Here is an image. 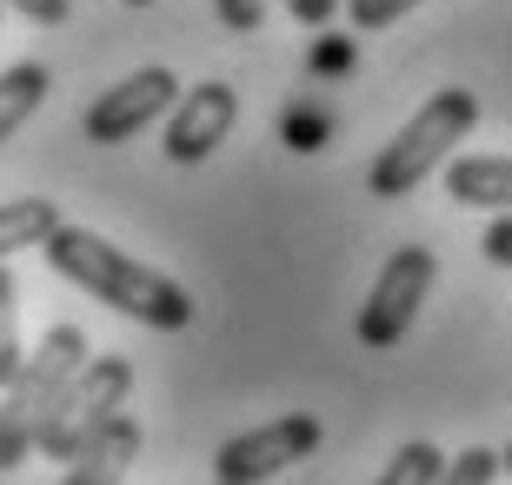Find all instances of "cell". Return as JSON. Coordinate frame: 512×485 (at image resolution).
I'll list each match as a JSON object with an SVG mask.
<instances>
[{"instance_id":"cell-12","label":"cell","mask_w":512,"mask_h":485,"mask_svg":"<svg viewBox=\"0 0 512 485\" xmlns=\"http://www.w3.org/2000/svg\"><path fill=\"white\" fill-rule=\"evenodd\" d=\"M47 80H54V74H47L40 60H14V67L0 74V147L34 120V107L47 100Z\"/></svg>"},{"instance_id":"cell-6","label":"cell","mask_w":512,"mask_h":485,"mask_svg":"<svg viewBox=\"0 0 512 485\" xmlns=\"http://www.w3.org/2000/svg\"><path fill=\"white\" fill-rule=\"evenodd\" d=\"M320 439H326V432H320L313 412L266 419V426H253V432H233L227 446L213 452V479H220V485H266V479H280L286 466L313 459Z\"/></svg>"},{"instance_id":"cell-3","label":"cell","mask_w":512,"mask_h":485,"mask_svg":"<svg viewBox=\"0 0 512 485\" xmlns=\"http://www.w3.org/2000/svg\"><path fill=\"white\" fill-rule=\"evenodd\" d=\"M87 366V333L80 326H47L20 379L0 392V472H14L34 459V439H40V419L54 412V399L67 392V379Z\"/></svg>"},{"instance_id":"cell-8","label":"cell","mask_w":512,"mask_h":485,"mask_svg":"<svg viewBox=\"0 0 512 485\" xmlns=\"http://www.w3.org/2000/svg\"><path fill=\"white\" fill-rule=\"evenodd\" d=\"M233 120H240V94H233L227 80H200V87H187V94L167 107V160L173 167H200L220 140L233 133Z\"/></svg>"},{"instance_id":"cell-18","label":"cell","mask_w":512,"mask_h":485,"mask_svg":"<svg viewBox=\"0 0 512 485\" xmlns=\"http://www.w3.org/2000/svg\"><path fill=\"white\" fill-rule=\"evenodd\" d=\"M213 14L227 34H260L266 27V0H213Z\"/></svg>"},{"instance_id":"cell-14","label":"cell","mask_w":512,"mask_h":485,"mask_svg":"<svg viewBox=\"0 0 512 485\" xmlns=\"http://www.w3.org/2000/svg\"><path fill=\"white\" fill-rule=\"evenodd\" d=\"M439 472H446V452H439L433 439H406L373 485H439Z\"/></svg>"},{"instance_id":"cell-22","label":"cell","mask_w":512,"mask_h":485,"mask_svg":"<svg viewBox=\"0 0 512 485\" xmlns=\"http://www.w3.org/2000/svg\"><path fill=\"white\" fill-rule=\"evenodd\" d=\"M286 14L300 20V27H326V20L340 14V0H286Z\"/></svg>"},{"instance_id":"cell-19","label":"cell","mask_w":512,"mask_h":485,"mask_svg":"<svg viewBox=\"0 0 512 485\" xmlns=\"http://www.w3.org/2000/svg\"><path fill=\"white\" fill-rule=\"evenodd\" d=\"M346 67H353V40L346 34L313 40V74H346Z\"/></svg>"},{"instance_id":"cell-11","label":"cell","mask_w":512,"mask_h":485,"mask_svg":"<svg viewBox=\"0 0 512 485\" xmlns=\"http://www.w3.org/2000/svg\"><path fill=\"white\" fill-rule=\"evenodd\" d=\"M60 226V206L27 193V200H0V266L27 253V246H47V233Z\"/></svg>"},{"instance_id":"cell-5","label":"cell","mask_w":512,"mask_h":485,"mask_svg":"<svg viewBox=\"0 0 512 485\" xmlns=\"http://www.w3.org/2000/svg\"><path fill=\"white\" fill-rule=\"evenodd\" d=\"M433 280H439L433 246H393V253H386L380 280H373V293H366V306H360V326H353L366 353H386V346L406 339V326L419 319Z\"/></svg>"},{"instance_id":"cell-2","label":"cell","mask_w":512,"mask_h":485,"mask_svg":"<svg viewBox=\"0 0 512 485\" xmlns=\"http://www.w3.org/2000/svg\"><path fill=\"white\" fill-rule=\"evenodd\" d=\"M473 120H479L473 87H439V94L380 147V160L366 167V193H380V200H406L426 173H439L446 160H453V147L473 133Z\"/></svg>"},{"instance_id":"cell-9","label":"cell","mask_w":512,"mask_h":485,"mask_svg":"<svg viewBox=\"0 0 512 485\" xmlns=\"http://www.w3.org/2000/svg\"><path fill=\"white\" fill-rule=\"evenodd\" d=\"M133 459H140V419L120 412V419H107V426H100L94 439L67 459L60 485H120L133 472Z\"/></svg>"},{"instance_id":"cell-17","label":"cell","mask_w":512,"mask_h":485,"mask_svg":"<svg viewBox=\"0 0 512 485\" xmlns=\"http://www.w3.org/2000/svg\"><path fill=\"white\" fill-rule=\"evenodd\" d=\"M346 20L360 27V34H380V27H393V20H406L413 7H426V0H340Z\"/></svg>"},{"instance_id":"cell-15","label":"cell","mask_w":512,"mask_h":485,"mask_svg":"<svg viewBox=\"0 0 512 485\" xmlns=\"http://www.w3.org/2000/svg\"><path fill=\"white\" fill-rule=\"evenodd\" d=\"M280 140H286L293 153H320L326 140H333V113H326V107H313V100H306V107H286Z\"/></svg>"},{"instance_id":"cell-20","label":"cell","mask_w":512,"mask_h":485,"mask_svg":"<svg viewBox=\"0 0 512 485\" xmlns=\"http://www.w3.org/2000/svg\"><path fill=\"white\" fill-rule=\"evenodd\" d=\"M0 7L27 14L34 27H67V14H74V0H0Z\"/></svg>"},{"instance_id":"cell-10","label":"cell","mask_w":512,"mask_h":485,"mask_svg":"<svg viewBox=\"0 0 512 485\" xmlns=\"http://www.w3.org/2000/svg\"><path fill=\"white\" fill-rule=\"evenodd\" d=\"M446 193L459 206L512 213V153H459L453 167H446Z\"/></svg>"},{"instance_id":"cell-1","label":"cell","mask_w":512,"mask_h":485,"mask_svg":"<svg viewBox=\"0 0 512 485\" xmlns=\"http://www.w3.org/2000/svg\"><path fill=\"white\" fill-rule=\"evenodd\" d=\"M40 253H47V266H54L67 286H80L87 299L140 319V326H153V333H180V326H193V293L187 286L173 280V273H160V266L120 253L114 240H100L94 226H67L60 220Z\"/></svg>"},{"instance_id":"cell-24","label":"cell","mask_w":512,"mask_h":485,"mask_svg":"<svg viewBox=\"0 0 512 485\" xmlns=\"http://www.w3.org/2000/svg\"><path fill=\"white\" fill-rule=\"evenodd\" d=\"M127 7H153V0H127Z\"/></svg>"},{"instance_id":"cell-13","label":"cell","mask_w":512,"mask_h":485,"mask_svg":"<svg viewBox=\"0 0 512 485\" xmlns=\"http://www.w3.org/2000/svg\"><path fill=\"white\" fill-rule=\"evenodd\" d=\"M27 366V346H20V286H14V266H0V392L20 379Z\"/></svg>"},{"instance_id":"cell-16","label":"cell","mask_w":512,"mask_h":485,"mask_svg":"<svg viewBox=\"0 0 512 485\" xmlns=\"http://www.w3.org/2000/svg\"><path fill=\"white\" fill-rule=\"evenodd\" d=\"M499 479V452L493 446H466L459 459H446L439 485H493Z\"/></svg>"},{"instance_id":"cell-23","label":"cell","mask_w":512,"mask_h":485,"mask_svg":"<svg viewBox=\"0 0 512 485\" xmlns=\"http://www.w3.org/2000/svg\"><path fill=\"white\" fill-rule=\"evenodd\" d=\"M499 472H506V479H512V446H506V452H499Z\"/></svg>"},{"instance_id":"cell-25","label":"cell","mask_w":512,"mask_h":485,"mask_svg":"<svg viewBox=\"0 0 512 485\" xmlns=\"http://www.w3.org/2000/svg\"><path fill=\"white\" fill-rule=\"evenodd\" d=\"M213 485H220V479H213Z\"/></svg>"},{"instance_id":"cell-21","label":"cell","mask_w":512,"mask_h":485,"mask_svg":"<svg viewBox=\"0 0 512 485\" xmlns=\"http://www.w3.org/2000/svg\"><path fill=\"white\" fill-rule=\"evenodd\" d=\"M479 253H486L493 266H512V213H493V226H486Z\"/></svg>"},{"instance_id":"cell-4","label":"cell","mask_w":512,"mask_h":485,"mask_svg":"<svg viewBox=\"0 0 512 485\" xmlns=\"http://www.w3.org/2000/svg\"><path fill=\"white\" fill-rule=\"evenodd\" d=\"M127 392H133V359L127 353H100V359H87L74 379H67V392L54 399V412L40 419V439H34V452H47V459H74L87 439H94L107 419H120L127 412Z\"/></svg>"},{"instance_id":"cell-7","label":"cell","mask_w":512,"mask_h":485,"mask_svg":"<svg viewBox=\"0 0 512 485\" xmlns=\"http://www.w3.org/2000/svg\"><path fill=\"white\" fill-rule=\"evenodd\" d=\"M173 100H180V80H173V67H140V74L114 80V87H107L94 107L80 113V133H87L94 147H127L140 127L167 120Z\"/></svg>"}]
</instances>
